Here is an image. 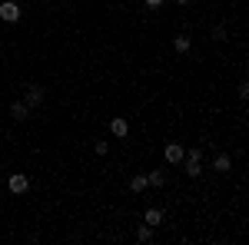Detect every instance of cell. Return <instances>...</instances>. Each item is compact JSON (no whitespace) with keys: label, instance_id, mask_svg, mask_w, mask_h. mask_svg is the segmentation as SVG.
I'll list each match as a JSON object with an SVG mask.
<instances>
[{"label":"cell","instance_id":"1","mask_svg":"<svg viewBox=\"0 0 249 245\" xmlns=\"http://www.w3.org/2000/svg\"><path fill=\"white\" fill-rule=\"evenodd\" d=\"M183 172L190 176V179H199L203 176V149L199 146H193V149H186V156H183Z\"/></svg>","mask_w":249,"mask_h":245},{"label":"cell","instance_id":"2","mask_svg":"<svg viewBox=\"0 0 249 245\" xmlns=\"http://www.w3.org/2000/svg\"><path fill=\"white\" fill-rule=\"evenodd\" d=\"M20 17H23V10H20L17 0H3V3H0V20H7V23H17Z\"/></svg>","mask_w":249,"mask_h":245},{"label":"cell","instance_id":"3","mask_svg":"<svg viewBox=\"0 0 249 245\" xmlns=\"http://www.w3.org/2000/svg\"><path fill=\"white\" fill-rule=\"evenodd\" d=\"M183 156H186L183 143H166V146H163V159H166L170 166H179V163H183Z\"/></svg>","mask_w":249,"mask_h":245},{"label":"cell","instance_id":"4","mask_svg":"<svg viewBox=\"0 0 249 245\" xmlns=\"http://www.w3.org/2000/svg\"><path fill=\"white\" fill-rule=\"evenodd\" d=\"M7 189H10V192H14V196H23V192H27V189H30V179H27V176H23V172H14V176H10V179H7Z\"/></svg>","mask_w":249,"mask_h":245},{"label":"cell","instance_id":"5","mask_svg":"<svg viewBox=\"0 0 249 245\" xmlns=\"http://www.w3.org/2000/svg\"><path fill=\"white\" fill-rule=\"evenodd\" d=\"M23 103L34 110V106H43V86H37V83H30L27 86V93H23Z\"/></svg>","mask_w":249,"mask_h":245},{"label":"cell","instance_id":"6","mask_svg":"<svg viewBox=\"0 0 249 245\" xmlns=\"http://www.w3.org/2000/svg\"><path fill=\"white\" fill-rule=\"evenodd\" d=\"M110 132H113L116 139H126V136H130V119H126V116H113V119H110Z\"/></svg>","mask_w":249,"mask_h":245},{"label":"cell","instance_id":"7","mask_svg":"<svg viewBox=\"0 0 249 245\" xmlns=\"http://www.w3.org/2000/svg\"><path fill=\"white\" fill-rule=\"evenodd\" d=\"M146 186L163 189V186H166V172H163V169H150V172H146Z\"/></svg>","mask_w":249,"mask_h":245},{"label":"cell","instance_id":"8","mask_svg":"<svg viewBox=\"0 0 249 245\" xmlns=\"http://www.w3.org/2000/svg\"><path fill=\"white\" fill-rule=\"evenodd\" d=\"M213 169H216V172H230V169H232L230 152H216V159H213Z\"/></svg>","mask_w":249,"mask_h":245},{"label":"cell","instance_id":"9","mask_svg":"<svg viewBox=\"0 0 249 245\" xmlns=\"http://www.w3.org/2000/svg\"><path fill=\"white\" fill-rule=\"evenodd\" d=\"M10 116L20 123V119H27V116H30V106H27L23 99H17V103H10Z\"/></svg>","mask_w":249,"mask_h":245},{"label":"cell","instance_id":"10","mask_svg":"<svg viewBox=\"0 0 249 245\" xmlns=\"http://www.w3.org/2000/svg\"><path fill=\"white\" fill-rule=\"evenodd\" d=\"M190 47H193V40L186 37V33H176V37H173V50H176V53H190Z\"/></svg>","mask_w":249,"mask_h":245},{"label":"cell","instance_id":"11","mask_svg":"<svg viewBox=\"0 0 249 245\" xmlns=\"http://www.w3.org/2000/svg\"><path fill=\"white\" fill-rule=\"evenodd\" d=\"M143 222L156 229L160 222H163V209H156V206H153V209H146V212H143Z\"/></svg>","mask_w":249,"mask_h":245},{"label":"cell","instance_id":"12","mask_svg":"<svg viewBox=\"0 0 249 245\" xmlns=\"http://www.w3.org/2000/svg\"><path fill=\"white\" fill-rule=\"evenodd\" d=\"M146 176H143V172H140V176H133V179H130V192H146Z\"/></svg>","mask_w":249,"mask_h":245},{"label":"cell","instance_id":"13","mask_svg":"<svg viewBox=\"0 0 249 245\" xmlns=\"http://www.w3.org/2000/svg\"><path fill=\"white\" fill-rule=\"evenodd\" d=\"M150 239H153V226H146V222H143V226L136 229V242H150Z\"/></svg>","mask_w":249,"mask_h":245},{"label":"cell","instance_id":"14","mask_svg":"<svg viewBox=\"0 0 249 245\" xmlns=\"http://www.w3.org/2000/svg\"><path fill=\"white\" fill-rule=\"evenodd\" d=\"M213 40H216V43H223V40H226V27H223V23H216V27H213Z\"/></svg>","mask_w":249,"mask_h":245},{"label":"cell","instance_id":"15","mask_svg":"<svg viewBox=\"0 0 249 245\" xmlns=\"http://www.w3.org/2000/svg\"><path fill=\"white\" fill-rule=\"evenodd\" d=\"M93 149H96V156H107V152H110V143H103V139H96V143H93Z\"/></svg>","mask_w":249,"mask_h":245},{"label":"cell","instance_id":"16","mask_svg":"<svg viewBox=\"0 0 249 245\" xmlns=\"http://www.w3.org/2000/svg\"><path fill=\"white\" fill-rule=\"evenodd\" d=\"M143 3H146V7H153V10H156V7H163L166 0H143Z\"/></svg>","mask_w":249,"mask_h":245},{"label":"cell","instance_id":"17","mask_svg":"<svg viewBox=\"0 0 249 245\" xmlns=\"http://www.w3.org/2000/svg\"><path fill=\"white\" fill-rule=\"evenodd\" d=\"M176 3H193V0H176Z\"/></svg>","mask_w":249,"mask_h":245}]
</instances>
